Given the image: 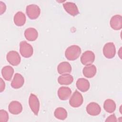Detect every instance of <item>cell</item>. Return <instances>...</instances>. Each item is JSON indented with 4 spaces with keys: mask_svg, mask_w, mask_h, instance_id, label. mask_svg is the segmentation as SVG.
Here are the masks:
<instances>
[{
    "mask_svg": "<svg viewBox=\"0 0 122 122\" xmlns=\"http://www.w3.org/2000/svg\"><path fill=\"white\" fill-rule=\"evenodd\" d=\"M81 53V48L76 45H73L68 47L65 52L66 59L69 61H74L78 59Z\"/></svg>",
    "mask_w": 122,
    "mask_h": 122,
    "instance_id": "1",
    "label": "cell"
},
{
    "mask_svg": "<svg viewBox=\"0 0 122 122\" xmlns=\"http://www.w3.org/2000/svg\"><path fill=\"white\" fill-rule=\"evenodd\" d=\"M20 53L24 58L30 57L33 53V49L30 44L26 41H21L20 43Z\"/></svg>",
    "mask_w": 122,
    "mask_h": 122,
    "instance_id": "2",
    "label": "cell"
},
{
    "mask_svg": "<svg viewBox=\"0 0 122 122\" xmlns=\"http://www.w3.org/2000/svg\"><path fill=\"white\" fill-rule=\"evenodd\" d=\"M26 12L30 19L35 20L39 17L41 13V9L36 4H30L26 7Z\"/></svg>",
    "mask_w": 122,
    "mask_h": 122,
    "instance_id": "3",
    "label": "cell"
},
{
    "mask_svg": "<svg viewBox=\"0 0 122 122\" xmlns=\"http://www.w3.org/2000/svg\"><path fill=\"white\" fill-rule=\"evenodd\" d=\"M83 102V99L81 94L76 90L69 100V104L72 107L77 108L82 105Z\"/></svg>",
    "mask_w": 122,
    "mask_h": 122,
    "instance_id": "4",
    "label": "cell"
},
{
    "mask_svg": "<svg viewBox=\"0 0 122 122\" xmlns=\"http://www.w3.org/2000/svg\"><path fill=\"white\" fill-rule=\"evenodd\" d=\"M104 56L107 59L113 58L116 53V48L113 42H108L106 43L102 50Z\"/></svg>",
    "mask_w": 122,
    "mask_h": 122,
    "instance_id": "5",
    "label": "cell"
},
{
    "mask_svg": "<svg viewBox=\"0 0 122 122\" xmlns=\"http://www.w3.org/2000/svg\"><path fill=\"white\" fill-rule=\"evenodd\" d=\"M30 107L35 115H37L40 109V102L36 95L31 93L29 99Z\"/></svg>",
    "mask_w": 122,
    "mask_h": 122,
    "instance_id": "6",
    "label": "cell"
},
{
    "mask_svg": "<svg viewBox=\"0 0 122 122\" xmlns=\"http://www.w3.org/2000/svg\"><path fill=\"white\" fill-rule=\"evenodd\" d=\"M6 59L10 64L13 66H17L21 61L20 57L16 51H9L6 55Z\"/></svg>",
    "mask_w": 122,
    "mask_h": 122,
    "instance_id": "7",
    "label": "cell"
},
{
    "mask_svg": "<svg viewBox=\"0 0 122 122\" xmlns=\"http://www.w3.org/2000/svg\"><path fill=\"white\" fill-rule=\"evenodd\" d=\"M95 55L93 52L87 51L84 52L81 57V62L84 65L92 64L94 61Z\"/></svg>",
    "mask_w": 122,
    "mask_h": 122,
    "instance_id": "8",
    "label": "cell"
},
{
    "mask_svg": "<svg viewBox=\"0 0 122 122\" xmlns=\"http://www.w3.org/2000/svg\"><path fill=\"white\" fill-rule=\"evenodd\" d=\"M86 112L90 115L97 116L101 112L100 106L96 102H92L89 103L86 106Z\"/></svg>",
    "mask_w": 122,
    "mask_h": 122,
    "instance_id": "9",
    "label": "cell"
},
{
    "mask_svg": "<svg viewBox=\"0 0 122 122\" xmlns=\"http://www.w3.org/2000/svg\"><path fill=\"white\" fill-rule=\"evenodd\" d=\"M63 7L65 11L72 16H75L79 13V10L75 3L67 2L63 3Z\"/></svg>",
    "mask_w": 122,
    "mask_h": 122,
    "instance_id": "10",
    "label": "cell"
},
{
    "mask_svg": "<svg viewBox=\"0 0 122 122\" xmlns=\"http://www.w3.org/2000/svg\"><path fill=\"white\" fill-rule=\"evenodd\" d=\"M110 24L114 30H120L122 28V17L120 15L113 16L110 20Z\"/></svg>",
    "mask_w": 122,
    "mask_h": 122,
    "instance_id": "11",
    "label": "cell"
},
{
    "mask_svg": "<svg viewBox=\"0 0 122 122\" xmlns=\"http://www.w3.org/2000/svg\"><path fill=\"white\" fill-rule=\"evenodd\" d=\"M8 109L10 113L17 115L21 112L22 111V106L20 102L16 101H13L10 103Z\"/></svg>",
    "mask_w": 122,
    "mask_h": 122,
    "instance_id": "12",
    "label": "cell"
},
{
    "mask_svg": "<svg viewBox=\"0 0 122 122\" xmlns=\"http://www.w3.org/2000/svg\"><path fill=\"white\" fill-rule=\"evenodd\" d=\"M24 79L23 77L20 73H16L14 75L13 80L11 82V86L15 89L21 88L24 84Z\"/></svg>",
    "mask_w": 122,
    "mask_h": 122,
    "instance_id": "13",
    "label": "cell"
},
{
    "mask_svg": "<svg viewBox=\"0 0 122 122\" xmlns=\"http://www.w3.org/2000/svg\"><path fill=\"white\" fill-rule=\"evenodd\" d=\"M71 94V90L68 87L62 86L60 87L58 91V95L60 100L62 101L67 100Z\"/></svg>",
    "mask_w": 122,
    "mask_h": 122,
    "instance_id": "14",
    "label": "cell"
},
{
    "mask_svg": "<svg viewBox=\"0 0 122 122\" xmlns=\"http://www.w3.org/2000/svg\"><path fill=\"white\" fill-rule=\"evenodd\" d=\"M96 71L97 69L96 66L92 64L86 65L82 70L83 75L88 78H92L95 75Z\"/></svg>",
    "mask_w": 122,
    "mask_h": 122,
    "instance_id": "15",
    "label": "cell"
},
{
    "mask_svg": "<svg viewBox=\"0 0 122 122\" xmlns=\"http://www.w3.org/2000/svg\"><path fill=\"white\" fill-rule=\"evenodd\" d=\"M76 85L78 89L83 92L89 90L90 87V84L89 81L82 78L78 79Z\"/></svg>",
    "mask_w": 122,
    "mask_h": 122,
    "instance_id": "16",
    "label": "cell"
},
{
    "mask_svg": "<svg viewBox=\"0 0 122 122\" xmlns=\"http://www.w3.org/2000/svg\"><path fill=\"white\" fill-rule=\"evenodd\" d=\"M72 70L71 64L67 61L61 62L57 67V71L60 74H70Z\"/></svg>",
    "mask_w": 122,
    "mask_h": 122,
    "instance_id": "17",
    "label": "cell"
},
{
    "mask_svg": "<svg viewBox=\"0 0 122 122\" xmlns=\"http://www.w3.org/2000/svg\"><path fill=\"white\" fill-rule=\"evenodd\" d=\"M24 36L28 41H34L38 38V33L35 29L33 28H29L25 30Z\"/></svg>",
    "mask_w": 122,
    "mask_h": 122,
    "instance_id": "18",
    "label": "cell"
},
{
    "mask_svg": "<svg viewBox=\"0 0 122 122\" xmlns=\"http://www.w3.org/2000/svg\"><path fill=\"white\" fill-rule=\"evenodd\" d=\"M14 73V69L10 66H5L1 70V74L6 81H10Z\"/></svg>",
    "mask_w": 122,
    "mask_h": 122,
    "instance_id": "19",
    "label": "cell"
},
{
    "mask_svg": "<svg viewBox=\"0 0 122 122\" xmlns=\"http://www.w3.org/2000/svg\"><path fill=\"white\" fill-rule=\"evenodd\" d=\"M14 22L18 26H22L24 25L26 22V16L21 11H18L14 16Z\"/></svg>",
    "mask_w": 122,
    "mask_h": 122,
    "instance_id": "20",
    "label": "cell"
},
{
    "mask_svg": "<svg viewBox=\"0 0 122 122\" xmlns=\"http://www.w3.org/2000/svg\"><path fill=\"white\" fill-rule=\"evenodd\" d=\"M73 81V78L70 74H65L60 76L58 78V81L61 85H70Z\"/></svg>",
    "mask_w": 122,
    "mask_h": 122,
    "instance_id": "21",
    "label": "cell"
},
{
    "mask_svg": "<svg viewBox=\"0 0 122 122\" xmlns=\"http://www.w3.org/2000/svg\"><path fill=\"white\" fill-rule=\"evenodd\" d=\"M116 104L114 101L112 99L106 100L103 104V108L106 112L108 113L113 112L116 109Z\"/></svg>",
    "mask_w": 122,
    "mask_h": 122,
    "instance_id": "22",
    "label": "cell"
},
{
    "mask_svg": "<svg viewBox=\"0 0 122 122\" xmlns=\"http://www.w3.org/2000/svg\"><path fill=\"white\" fill-rule=\"evenodd\" d=\"M54 115L57 119L61 120H64L67 118L68 114L66 110L64 108L58 107L55 109Z\"/></svg>",
    "mask_w": 122,
    "mask_h": 122,
    "instance_id": "23",
    "label": "cell"
},
{
    "mask_svg": "<svg viewBox=\"0 0 122 122\" xmlns=\"http://www.w3.org/2000/svg\"><path fill=\"white\" fill-rule=\"evenodd\" d=\"M9 120L8 112L4 110H0V121L1 122H6Z\"/></svg>",
    "mask_w": 122,
    "mask_h": 122,
    "instance_id": "24",
    "label": "cell"
},
{
    "mask_svg": "<svg viewBox=\"0 0 122 122\" xmlns=\"http://www.w3.org/2000/svg\"><path fill=\"white\" fill-rule=\"evenodd\" d=\"M117 118L116 116L114 115V114H112L110 115L109 117H107V118L106 119L105 122H117Z\"/></svg>",
    "mask_w": 122,
    "mask_h": 122,
    "instance_id": "25",
    "label": "cell"
},
{
    "mask_svg": "<svg viewBox=\"0 0 122 122\" xmlns=\"http://www.w3.org/2000/svg\"><path fill=\"white\" fill-rule=\"evenodd\" d=\"M0 14H3L6 10V6L5 4L2 1H0Z\"/></svg>",
    "mask_w": 122,
    "mask_h": 122,
    "instance_id": "26",
    "label": "cell"
},
{
    "mask_svg": "<svg viewBox=\"0 0 122 122\" xmlns=\"http://www.w3.org/2000/svg\"><path fill=\"white\" fill-rule=\"evenodd\" d=\"M0 92H2L5 88V82L3 81L2 78L0 79Z\"/></svg>",
    "mask_w": 122,
    "mask_h": 122,
    "instance_id": "27",
    "label": "cell"
}]
</instances>
